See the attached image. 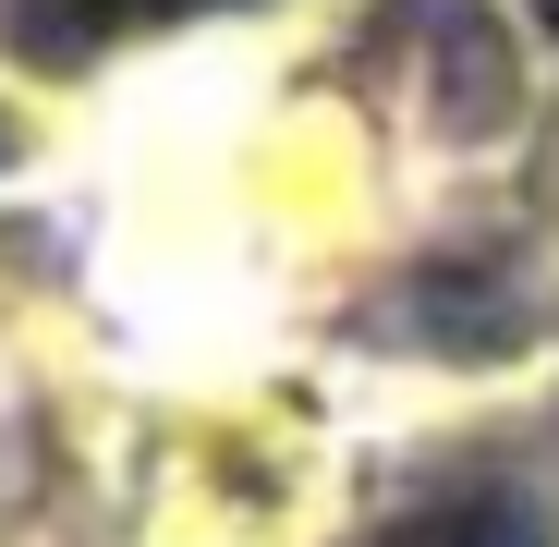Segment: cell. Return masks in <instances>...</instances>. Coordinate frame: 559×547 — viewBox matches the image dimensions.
Returning <instances> with one entry per match:
<instances>
[{
	"label": "cell",
	"mask_w": 559,
	"mask_h": 547,
	"mask_svg": "<svg viewBox=\"0 0 559 547\" xmlns=\"http://www.w3.org/2000/svg\"><path fill=\"white\" fill-rule=\"evenodd\" d=\"M535 13H547V25H559V0H535Z\"/></svg>",
	"instance_id": "3"
},
{
	"label": "cell",
	"mask_w": 559,
	"mask_h": 547,
	"mask_svg": "<svg viewBox=\"0 0 559 547\" xmlns=\"http://www.w3.org/2000/svg\"><path fill=\"white\" fill-rule=\"evenodd\" d=\"M182 13H219V0H37V49H98V37L182 25Z\"/></svg>",
	"instance_id": "2"
},
{
	"label": "cell",
	"mask_w": 559,
	"mask_h": 547,
	"mask_svg": "<svg viewBox=\"0 0 559 547\" xmlns=\"http://www.w3.org/2000/svg\"><path fill=\"white\" fill-rule=\"evenodd\" d=\"M378 547H547V511L511 499V487H487V499H438V511L390 523Z\"/></svg>",
	"instance_id": "1"
},
{
	"label": "cell",
	"mask_w": 559,
	"mask_h": 547,
	"mask_svg": "<svg viewBox=\"0 0 559 547\" xmlns=\"http://www.w3.org/2000/svg\"><path fill=\"white\" fill-rule=\"evenodd\" d=\"M0 158H13V134H0Z\"/></svg>",
	"instance_id": "4"
}]
</instances>
